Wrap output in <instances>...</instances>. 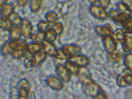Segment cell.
I'll return each mask as SVG.
<instances>
[{
	"label": "cell",
	"mask_w": 132,
	"mask_h": 99,
	"mask_svg": "<svg viewBox=\"0 0 132 99\" xmlns=\"http://www.w3.org/2000/svg\"><path fill=\"white\" fill-rule=\"evenodd\" d=\"M82 89L87 96L92 98L102 91L100 85L93 80L86 85L82 86Z\"/></svg>",
	"instance_id": "cell-5"
},
{
	"label": "cell",
	"mask_w": 132,
	"mask_h": 99,
	"mask_svg": "<svg viewBox=\"0 0 132 99\" xmlns=\"http://www.w3.org/2000/svg\"><path fill=\"white\" fill-rule=\"evenodd\" d=\"M20 27L23 36L26 39H30L33 33V25L31 22L27 19L23 18Z\"/></svg>",
	"instance_id": "cell-10"
},
{
	"label": "cell",
	"mask_w": 132,
	"mask_h": 99,
	"mask_svg": "<svg viewBox=\"0 0 132 99\" xmlns=\"http://www.w3.org/2000/svg\"><path fill=\"white\" fill-rule=\"evenodd\" d=\"M13 51V49L10 44V41H5L2 45L1 48V52L3 56H7L11 55Z\"/></svg>",
	"instance_id": "cell-28"
},
{
	"label": "cell",
	"mask_w": 132,
	"mask_h": 99,
	"mask_svg": "<svg viewBox=\"0 0 132 99\" xmlns=\"http://www.w3.org/2000/svg\"><path fill=\"white\" fill-rule=\"evenodd\" d=\"M131 82H132V74H131Z\"/></svg>",
	"instance_id": "cell-45"
},
{
	"label": "cell",
	"mask_w": 132,
	"mask_h": 99,
	"mask_svg": "<svg viewBox=\"0 0 132 99\" xmlns=\"http://www.w3.org/2000/svg\"><path fill=\"white\" fill-rule=\"evenodd\" d=\"M42 43L43 45V51L47 55L54 57L57 50L55 44L53 43H50L45 41H44Z\"/></svg>",
	"instance_id": "cell-18"
},
{
	"label": "cell",
	"mask_w": 132,
	"mask_h": 99,
	"mask_svg": "<svg viewBox=\"0 0 132 99\" xmlns=\"http://www.w3.org/2000/svg\"><path fill=\"white\" fill-rule=\"evenodd\" d=\"M69 60L79 68L87 67L90 63L89 57L87 55L82 54L71 57Z\"/></svg>",
	"instance_id": "cell-9"
},
{
	"label": "cell",
	"mask_w": 132,
	"mask_h": 99,
	"mask_svg": "<svg viewBox=\"0 0 132 99\" xmlns=\"http://www.w3.org/2000/svg\"><path fill=\"white\" fill-rule=\"evenodd\" d=\"M111 1L109 0H100L98 1V4L102 7L106 9L108 8L110 4Z\"/></svg>",
	"instance_id": "cell-40"
},
{
	"label": "cell",
	"mask_w": 132,
	"mask_h": 99,
	"mask_svg": "<svg viewBox=\"0 0 132 99\" xmlns=\"http://www.w3.org/2000/svg\"><path fill=\"white\" fill-rule=\"evenodd\" d=\"M52 25L46 20H40L36 25L37 31L45 33L52 28Z\"/></svg>",
	"instance_id": "cell-25"
},
{
	"label": "cell",
	"mask_w": 132,
	"mask_h": 99,
	"mask_svg": "<svg viewBox=\"0 0 132 99\" xmlns=\"http://www.w3.org/2000/svg\"><path fill=\"white\" fill-rule=\"evenodd\" d=\"M119 13L117 9L111 8L108 11V18H109L111 20Z\"/></svg>",
	"instance_id": "cell-39"
},
{
	"label": "cell",
	"mask_w": 132,
	"mask_h": 99,
	"mask_svg": "<svg viewBox=\"0 0 132 99\" xmlns=\"http://www.w3.org/2000/svg\"><path fill=\"white\" fill-rule=\"evenodd\" d=\"M76 76L82 86L86 85L92 80L91 73L87 67L79 68Z\"/></svg>",
	"instance_id": "cell-6"
},
{
	"label": "cell",
	"mask_w": 132,
	"mask_h": 99,
	"mask_svg": "<svg viewBox=\"0 0 132 99\" xmlns=\"http://www.w3.org/2000/svg\"><path fill=\"white\" fill-rule=\"evenodd\" d=\"M8 19L10 21L12 25L15 26H20L23 20V18L21 15L15 11L10 14L8 17Z\"/></svg>",
	"instance_id": "cell-26"
},
{
	"label": "cell",
	"mask_w": 132,
	"mask_h": 99,
	"mask_svg": "<svg viewBox=\"0 0 132 99\" xmlns=\"http://www.w3.org/2000/svg\"><path fill=\"white\" fill-rule=\"evenodd\" d=\"M29 99H37V96L34 91H31Z\"/></svg>",
	"instance_id": "cell-44"
},
{
	"label": "cell",
	"mask_w": 132,
	"mask_h": 99,
	"mask_svg": "<svg viewBox=\"0 0 132 99\" xmlns=\"http://www.w3.org/2000/svg\"><path fill=\"white\" fill-rule=\"evenodd\" d=\"M8 32V38L10 41L21 39V37L23 36L20 26H13Z\"/></svg>",
	"instance_id": "cell-16"
},
{
	"label": "cell",
	"mask_w": 132,
	"mask_h": 99,
	"mask_svg": "<svg viewBox=\"0 0 132 99\" xmlns=\"http://www.w3.org/2000/svg\"><path fill=\"white\" fill-rule=\"evenodd\" d=\"M121 1L126 6L131 12H132V0H124Z\"/></svg>",
	"instance_id": "cell-42"
},
{
	"label": "cell",
	"mask_w": 132,
	"mask_h": 99,
	"mask_svg": "<svg viewBox=\"0 0 132 99\" xmlns=\"http://www.w3.org/2000/svg\"><path fill=\"white\" fill-rule=\"evenodd\" d=\"M54 57L61 60H68L71 56L67 51L61 47L57 48Z\"/></svg>",
	"instance_id": "cell-21"
},
{
	"label": "cell",
	"mask_w": 132,
	"mask_h": 99,
	"mask_svg": "<svg viewBox=\"0 0 132 99\" xmlns=\"http://www.w3.org/2000/svg\"><path fill=\"white\" fill-rule=\"evenodd\" d=\"M45 81L48 87L55 91H60L64 87V82L58 76L49 75L46 77Z\"/></svg>",
	"instance_id": "cell-4"
},
{
	"label": "cell",
	"mask_w": 132,
	"mask_h": 99,
	"mask_svg": "<svg viewBox=\"0 0 132 99\" xmlns=\"http://www.w3.org/2000/svg\"><path fill=\"white\" fill-rule=\"evenodd\" d=\"M122 29L125 34H132V18L122 27Z\"/></svg>",
	"instance_id": "cell-36"
},
{
	"label": "cell",
	"mask_w": 132,
	"mask_h": 99,
	"mask_svg": "<svg viewBox=\"0 0 132 99\" xmlns=\"http://www.w3.org/2000/svg\"><path fill=\"white\" fill-rule=\"evenodd\" d=\"M10 99H19L15 86L12 87L10 89Z\"/></svg>",
	"instance_id": "cell-38"
},
{
	"label": "cell",
	"mask_w": 132,
	"mask_h": 99,
	"mask_svg": "<svg viewBox=\"0 0 132 99\" xmlns=\"http://www.w3.org/2000/svg\"><path fill=\"white\" fill-rule=\"evenodd\" d=\"M58 36V35L56 31L53 28H51L44 33V41L54 43L57 40Z\"/></svg>",
	"instance_id": "cell-22"
},
{
	"label": "cell",
	"mask_w": 132,
	"mask_h": 99,
	"mask_svg": "<svg viewBox=\"0 0 132 99\" xmlns=\"http://www.w3.org/2000/svg\"><path fill=\"white\" fill-rule=\"evenodd\" d=\"M102 43L103 47L107 53L117 51L118 44L114 41L111 36L102 38Z\"/></svg>",
	"instance_id": "cell-11"
},
{
	"label": "cell",
	"mask_w": 132,
	"mask_h": 99,
	"mask_svg": "<svg viewBox=\"0 0 132 99\" xmlns=\"http://www.w3.org/2000/svg\"><path fill=\"white\" fill-rule=\"evenodd\" d=\"M88 11L91 15L98 20L103 21L108 18V11L98 4L90 5Z\"/></svg>",
	"instance_id": "cell-2"
},
{
	"label": "cell",
	"mask_w": 132,
	"mask_h": 99,
	"mask_svg": "<svg viewBox=\"0 0 132 99\" xmlns=\"http://www.w3.org/2000/svg\"><path fill=\"white\" fill-rule=\"evenodd\" d=\"M26 51L29 55H34L35 54L43 51V43L32 41L29 42L27 44Z\"/></svg>",
	"instance_id": "cell-12"
},
{
	"label": "cell",
	"mask_w": 132,
	"mask_h": 99,
	"mask_svg": "<svg viewBox=\"0 0 132 99\" xmlns=\"http://www.w3.org/2000/svg\"><path fill=\"white\" fill-rule=\"evenodd\" d=\"M55 70L57 75L64 82L68 83L71 80V74L64 65L62 64H57L56 65Z\"/></svg>",
	"instance_id": "cell-8"
},
{
	"label": "cell",
	"mask_w": 132,
	"mask_h": 99,
	"mask_svg": "<svg viewBox=\"0 0 132 99\" xmlns=\"http://www.w3.org/2000/svg\"><path fill=\"white\" fill-rule=\"evenodd\" d=\"M42 4L40 0H31L29 2V8L32 12L36 13L40 10Z\"/></svg>",
	"instance_id": "cell-31"
},
{
	"label": "cell",
	"mask_w": 132,
	"mask_h": 99,
	"mask_svg": "<svg viewBox=\"0 0 132 99\" xmlns=\"http://www.w3.org/2000/svg\"><path fill=\"white\" fill-rule=\"evenodd\" d=\"M64 65L71 73V75H77V74L79 70V67L71 62L70 60H66L64 62Z\"/></svg>",
	"instance_id": "cell-30"
},
{
	"label": "cell",
	"mask_w": 132,
	"mask_h": 99,
	"mask_svg": "<svg viewBox=\"0 0 132 99\" xmlns=\"http://www.w3.org/2000/svg\"><path fill=\"white\" fill-rule=\"evenodd\" d=\"M29 1L27 0H17L16 1V3L17 4V5H18L19 7H23L25 6L28 3H29Z\"/></svg>",
	"instance_id": "cell-43"
},
{
	"label": "cell",
	"mask_w": 132,
	"mask_h": 99,
	"mask_svg": "<svg viewBox=\"0 0 132 99\" xmlns=\"http://www.w3.org/2000/svg\"><path fill=\"white\" fill-rule=\"evenodd\" d=\"M30 39L32 42L41 43L44 41V33L38 31L33 32Z\"/></svg>",
	"instance_id": "cell-33"
},
{
	"label": "cell",
	"mask_w": 132,
	"mask_h": 99,
	"mask_svg": "<svg viewBox=\"0 0 132 99\" xmlns=\"http://www.w3.org/2000/svg\"><path fill=\"white\" fill-rule=\"evenodd\" d=\"M123 63L127 69L132 73V53L129 52L126 53L123 57Z\"/></svg>",
	"instance_id": "cell-29"
},
{
	"label": "cell",
	"mask_w": 132,
	"mask_h": 99,
	"mask_svg": "<svg viewBox=\"0 0 132 99\" xmlns=\"http://www.w3.org/2000/svg\"><path fill=\"white\" fill-rule=\"evenodd\" d=\"M28 42L24 39H20L19 40L10 41L11 46L13 50H26Z\"/></svg>",
	"instance_id": "cell-19"
},
{
	"label": "cell",
	"mask_w": 132,
	"mask_h": 99,
	"mask_svg": "<svg viewBox=\"0 0 132 99\" xmlns=\"http://www.w3.org/2000/svg\"><path fill=\"white\" fill-rule=\"evenodd\" d=\"M19 99H29L30 95V87L29 81L25 78L21 79L16 86Z\"/></svg>",
	"instance_id": "cell-1"
},
{
	"label": "cell",
	"mask_w": 132,
	"mask_h": 99,
	"mask_svg": "<svg viewBox=\"0 0 132 99\" xmlns=\"http://www.w3.org/2000/svg\"><path fill=\"white\" fill-rule=\"evenodd\" d=\"M121 45L124 52H130L132 51V34H125Z\"/></svg>",
	"instance_id": "cell-17"
},
{
	"label": "cell",
	"mask_w": 132,
	"mask_h": 99,
	"mask_svg": "<svg viewBox=\"0 0 132 99\" xmlns=\"http://www.w3.org/2000/svg\"><path fill=\"white\" fill-rule=\"evenodd\" d=\"M131 18H132V12H131Z\"/></svg>",
	"instance_id": "cell-46"
},
{
	"label": "cell",
	"mask_w": 132,
	"mask_h": 99,
	"mask_svg": "<svg viewBox=\"0 0 132 99\" xmlns=\"http://www.w3.org/2000/svg\"><path fill=\"white\" fill-rule=\"evenodd\" d=\"M52 28L56 31L58 36L61 35L64 30V26L63 24L59 21L53 24L52 25Z\"/></svg>",
	"instance_id": "cell-37"
},
{
	"label": "cell",
	"mask_w": 132,
	"mask_h": 99,
	"mask_svg": "<svg viewBox=\"0 0 132 99\" xmlns=\"http://www.w3.org/2000/svg\"><path fill=\"white\" fill-rule=\"evenodd\" d=\"M117 9L120 13H124L131 15V11L128 9L126 6L121 1H118L116 4Z\"/></svg>",
	"instance_id": "cell-35"
},
{
	"label": "cell",
	"mask_w": 132,
	"mask_h": 99,
	"mask_svg": "<svg viewBox=\"0 0 132 99\" xmlns=\"http://www.w3.org/2000/svg\"><path fill=\"white\" fill-rule=\"evenodd\" d=\"M93 99H108V98L106 94L103 91H101Z\"/></svg>",
	"instance_id": "cell-41"
},
{
	"label": "cell",
	"mask_w": 132,
	"mask_h": 99,
	"mask_svg": "<svg viewBox=\"0 0 132 99\" xmlns=\"http://www.w3.org/2000/svg\"><path fill=\"white\" fill-rule=\"evenodd\" d=\"M131 18L130 14L119 12L112 21L115 24L122 27Z\"/></svg>",
	"instance_id": "cell-15"
},
{
	"label": "cell",
	"mask_w": 132,
	"mask_h": 99,
	"mask_svg": "<svg viewBox=\"0 0 132 99\" xmlns=\"http://www.w3.org/2000/svg\"><path fill=\"white\" fill-rule=\"evenodd\" d=\"M132 73L126 69H125L120 73L116 78V84L120 88H125L132 85L131 82Z\"/></svg>",
	"instance_id": "cell-3"
},
{
	"label": "cell",
	"mask_w": 132,
	"mask_h": 99,
	"mask_svg": "<svg viewBox=\"0 0 132 99\" xmlns=\"http://www.w3.org/2000/svg\"><path fill=\"white\" fill-rule=\"evenodd\" d=\"M95 33L102 38L111 36L113 30L109 23H106L103 25H96L94 27Z\"/></svg>",
	"instance_id": "cell-7"
},
{
	"label": "cell",
	"mask_w": 132,
	"mask_h": 99,
	"mask_svg": "<svg viewBox=\"0 0 132 99\" xmlns=\"http://www.w3.org/2000/svg\"><path fill=\"white\" fill-rule=\"evenodd\" d=\"M106 57L108 60L112 63H117L123 58L122 54L117 51L107 53Z\"/></svg>",
	"instance_id": "cell-23"
},
{
	"label": "cell",
	"mask_w": 132,
	"mask_h": 99,
	"mask_svg": "<svg viewBox=\"0 0 132 99\" xmlns=\"http://www.w3.org/2000/svg\"><path fill=\"white\" fill-rule=\"evenodd\" d=\"M14 12V6L12 4L6 3L0 6L1 18H8V17Z\"/></svg>",
	"instance_id": "cell-14"
},
{
	"label": "cell",
	"mask_w": 132,
	"mask_h": 99,
	"mask_svg": "<svg viewBox=\"0 0 132 99\" xmlns=\"http://www.w3.org/2000/svg\"><path fill=\"white\" fill-rule=\"evenodd\" d=\"M62 48L68 52L71 57L75 56L81 54V47L74 43H67L62 45Z\"/></svg>",
	"instance_id": "cell-13"
},
{
	"label": "cell",
	"mask_w": 132,
	"mask_h": 99,
	"mask_svg": "<svg viewBox=\"0 0 132 99\" xmlns=\"http://www.w3.org/2000/svg\"><path fill=\"white\" fill-rule=\"evenodd\" d=\"M44 19L45 20L47 21L48 23L53 24L58 21L59 16L56 11L54 10H50L45 14Z\"/></svg>",
	"instance_id": "cell-24"
},
{
	"label": "cell",
	"mask_w": 132,
	"mask_h": 99,
	"mask_svg": "<svg viewBox=\"0 0 132 99\" xmlns=\"http://www.w3.org/2000/svg\"><path fill=\"white\" fill-rule=\"evenodd\" d=\"M125 35L122 28H117L113 30L111 37L117 44H121L124 38Z\"/></svg>",
	"instance_id": "cell-20"
},
{
	"label": "cell",
	"mask_w": 132,
	"mask_h": 99,
	"mask_svg": "<svg viewBox=\"0 0 132 99\" xmlns=\"http://www.w3.org/2000/svg\"><path fill=\"white\" fill-rule=\"evenodd\" d=\"M23 66L26 69H30L36 65V60L34 55H29L24 58L23 61Z\"/></svg>",
	"instance_id": "cell-27"
},
{
	"label": "cell",
	"mask_w": 132,
	"mask_h": 99,
	"mask_svg": "<svg viewBox=\"0 0 132 99\" xmlns=\"http://www.w3.org/2000/svg\"><path fill=\"white\" fill-rule=\"evenodd\" d=\"M13 26L10 21L8 18L0 19V27L5 31H9Z\"/></svg>",
	"instance_id": "cell-32"
},
{
	"label": "cell",
	"mask_w": 132,
	"mask_h": 99,
	"mask_svg": "<svg viewBox=\"0 0 132 99\" xmlns=\"http://www.w3.org/2000/svg\"><path fill=\"white\" fill-rule=\"evenodd\" d=\"M34 56L35 57L36 60V66H38L45 60L47 55L43 51L37 54H35Z\"/></svg>",
	"instance_id": "cell-34"
}]
</instances>
